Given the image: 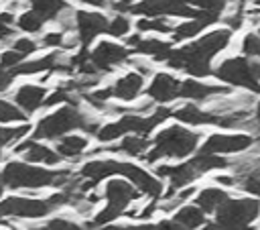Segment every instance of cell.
Here are the masks:
<instances>
[{"mask_svg": "<svg viewBox=\"0 0 260 230\" xmlns=\"http://www.w3.org/2000/svg\"><path fill=\"white\" fill-rule=\"evenodd\" d=\"M232 33V28H215L179 49H171L165 63L171 69L189 73L191 77H207L213 73L211 59L230 45Z\"/></svg>", "mask_w": 260, "mask_h": 230, "instance_id": "1", "label": "cell"}, {"mask_svg": "<svg viewBox=\"0 0 260 230\" xmlns=\"http://www.w3.org/2000/svg\"><path fill=\"white\" fill-rule=\"evenodd\" d=\"M75 128H81L87 134H98L100 114L95 110L85 112V110L77 108L75 104H63L61 108L43 116L37 122V126L32 130V136L39 138V140H55V138H61V136L69 134Z\"/></svg>", "mask_w": 260, "mask_h": 230, "instance_id": "2", "label": "cell"}, {"mask_svg": "<svg viewBox=\"0 0 260 230\" xmlns=\"http://www.w3.org/2000/svg\"><path fill=\"white\" fill-rule=\"evenodd\" d=\"M2 179L10 189H43V187H65L71 181L69 169H45L28 161H10L2 169Z\"/></svg>", "mask_w": 260, "mask_h": 230, "instance_id": "3", "label": "cell"}, {"mask_svg": "<svg viewBox=\"0 0 260 230\" xmlns=\"http://www.w3.org/2000/svg\"><path fill=\"white\" fill-rule=\"evenodd\" d=\"M199 132L189 130L185 126H167L154 136L152 147L144 155V161L156 163L158 159H185L195 153V149L199 147Z\"/></svg>", "mask_w": 260, "mask_h": 230, "instance_id": "4", "label": "cell"}, {"mask_svg": "<svg viewBox=\"0 0 260 230\" xmlns=\"http://www.w3.org/2000/svg\"><path fill=\"white\" fill-rule=\"evenodd\" d=\"M213 75L228 85L244 88L252 94L260 92V61L252 57H230L213 69Z\"/></svg>", "mask_w": 260, "mask_h": 230, "instance_id": "5", "label": "cell"}, {"mask_svg": "<svg viewBox=\"0 0 260 230\" xmlns=\"http://www.w3.org/2000/svg\"><path fill=\"white\" fill-rule=\"evenodd\" d=\"M260 218V202L256 197L228 199L215 212V222L223 230H250L252 222Z\"/></svg>", "mask_w": 260, "mask_h": 230, "instance_id": "6", "label": "cell"}, {"mask_svg": "<svg viewBox=\"0 0 260 230\" xmlns=\"http://www.w3.org/2000/svg\"><path fill=\"white\" fill-rule=\"evenodd\" d=\"M55 210L51 199H32L22 195H10L0 202V216L2 218H24V220H39L49 216Z\"/></svg>", "mask_w": 260, "mask_h": 230, "instance_id": "7", "label": "cell"}, {"mask_svg": "<svg viewBox=\"0 0 260 230\" xmlns=\"http://www.w3.org/2000/svg\"><path fill=\"white\" fill-rule=\"evenodd\" d=\"M130 51L132 49H128L120 43H114V41H98L93 45V49L89 51V59L102 73H110L116 67H120L122 63H128Z\"/></svg>", "mask_w": 260, "mask_h": 230, "instance_id": "8", "label": "cell"}, {"mask_svg": "<svg viewBox=\"0 0 260 230\" xmlns=\"http://www.w3.org/2000/svg\"><path fill=\"white\" fill-rule=\"evenodd\" d=\"M254 136L246 132H236V134H209L205 142L201 145L203 153H215V155H234V153H244L250 147H254Z\"/></svg>", "mask_w": 260, "mask_h": 230, "instance_id": "9", "label": "cell"}, {"mask_svg": "<svg viewBox=\"0 0 260 230\" xmlns=\"http://www.w3.org/2000/svg\"><path fill=\"white\" fill-rule=\"evenodd\" d=\"M118 175H122L128 181H132L144 195H148L152 199L162 197V183H160V179L154 177V175H150L140 165L130 163V161H120L118 163Z\"/></svg>", "mask_w": 260, "mask_h": 230, "instance_id": "10", "label": "cell"}, {"mask_svg": "<svg viewBox=\"0 0 260 230\" xmlns=\"http://www.w3.org/2000/svg\"><path fill=\"white\" fill-rule=\"evenodd\" d=\"M108 24H110V18L102 12L75 10V33L83 47L95 41L102 33H108Z\"/></svg>", "mask_w": 260, "mask_h": 230, "instance_id": "11", "label": "cell"}, {"mask_svg": "<svg viewBox=\"0 0 260 230\" xmlns=\"http://www.w3.org/2000/svg\"><path fill=\"white\" fill-rule=\"evenodd\" d=\"M179 92H181V79H177L173 73H167V71L154 73L152 81L146 88V96L156 104H169L177 100Z\"/></svg>", "mask_w": 260, "mask_h": 230, "instance_id": "12", "label": "cell"}, {"mask_svg": "<svg viewBox=\"0 0 260 230\" xmlns=\"http://www.w3.org/2000/svg\"><path fill=\"white\" fill-rule=\"evenodd\" d=\"M14 155H20L24 161L28 163H43V165H59V161L63 159L57 149H49L47 145L39 142V138H30V140H22L20 145H16L12 149Z\"/></svg>", "mask_w": 260, "mask_h": 230, "instance_id": "13", "label": "cell"}, {"mask_svg": "<svg viewBox=\"0 0 260 230\" xmlns=\"http://www.w3.org/2000/svg\"><path fill=\"white\" fill-rule=\"evenodd\" d=\"M230 94L228 85H219V83H205L199 81L197 77H189L181 81V92L179 98H185L189 102H207L215 96H225Z\"/></svg>", "mask_w": 260, "mask_h": 230, "instance_id": "14", "label": "cell"}, {"mask_svg": "<svg viewBox=\"0 0 260 230\" xmlns=\"http://www.w3.org/2000/svg\"><path fill=\"white\" fill-rule=\"evenodd\" d=\"M104 195H106V199H108L110 206H116V208H120V210H126V206H128L130 202L138 199V197L142 195V191H140L132 181H128L126 177H124V179L114 177V179H110V181L106 183Z\"/></svg>", "mask_w": 260, "mask_h": 230, "instance_id": "15", "label": "cell"}, {"mask_svg": "<svg viewBox=\"0 0 260 230\" xmlns=\"http://www.w3.org/2000/svg\"><path fill=\"white\" fill-rule=\"evenodd\" d=\"M126 45L136 51L138 55L142 57H152L154 61H165L169 51L173 49L169 41H162V39H154V37H142V33H134L126 39Z\"/></svg>", "mask_w": 260, "mask_h": 230, "instance_id": "16", "label": "cell"}, {"mask_svg": "<svg viewBox=\"0 0 260 230\" xmlns=\"http://www.w3.org/2000/svg\"><path fill=\"white\" fill-rule=\"evenodd\" d=\"M154 175L156 177H165L171 181L169 187L173 189H181V187H187L191 185L197 177H199V171L193 167L191 161H185V163H177V165H158L154 169Z\"/></svg>", "mask_w": 260, "mask_h": 230, "instance_id": "17", "label": "cell"}, {"mask_svg": "<svg viewBox=\"0 0 260 230\" xmlns=\"http://www.w3.org/2000/svg\"><path fill=\"white\" fill-rule=\"evenodd\" d=\"M173 116L179 122L187 124V126H207V124L217 126V122H219V114H215L211 110L199 108L197 102H187V104L175 108L173 110Z\"/></svg>", "mask_w": 260, "mask_h": 230, "instance_id": "18", "label": "cell"}, {"mask_svg": "<svg viewBox=\"0 0 260 230\" xmlns=\"http://www.w3.org/2000/svg\"><path fill=\"white\" fill-rule=\"evenodd\" d=\"M47 94L49 90L45 85H39V83H22L14 90L12 94V100L26 112V114H32L37 112L39 108H43L45 100H47Z\"/></svg>", "mask_w": 260, "mask_h": 230, "instance_id": "19", "label": "cell"}, {"mask_svg": "<svg viewBox=\"0 0 260 230\" xmlns=\"http://www.w3.org/2000/svg\"><path fill=\"white\" fill-rule=\"evenodd\" d=\"M112 90H114V98L120 100V102H134L142 90H144V75L138 73L136 69L120 75L114 83H112Z\"/></svg>", "mask_w": 260, "mask_h": 230, "instance_id": "20", "label": "cell"}, {"mask_svg": "<svg viewBox=\"0 0 260 230\" xmlns=\"http://www.w3.org/2000/svg\"><path fill=\"white\" fill-rule=\"evenodd\" d=\"M61 59H63L61 51H51V53L37 57V59H24L12 71H14V75H47V73L55 71V67L59 65Z\"/></svg>", "mask_w": 260, "mask_h": 230, "instance_id": "21", "label": "cell"}, {"mask_svg": "<svg viewBox=\"0 0 260 230\" xmlns=\"http://www.w3.org/2000/svg\"><path fill=\"white\" fill-rule=\"evenodd\" d=\"M118 163L120 161H116V159H91L79 169V175L83 179L100 183L102 179H106L110 175H118Z\"/></svg>", "mask_w": 260, "mask_h": 230, "instance_id": "22", "label": "cell"}, {"mask_svg": "<svg viewBox=\"0 0 260 230\" xmlns=\"http://www.w3.org/2000/svg\"><path fill=\"white\" fill-rule=\"evenodd\" d=\"M89 147V140L85 134H65L61 138H57V153L63 159H77L81 157Z\"/></svg>", "mask_w": 260, "mask_h": 230, "instance_id": "23", "label": "cell"}, {"mask_svg": "<svg viewBox=\"0 0 260 230\" xmlns=\"http://www.w3.org/2000/svg\"><path fill=\"white\" fill-rule=\"evenodd\" d=\"M150 147H152V140H148V136H144V134H126L116 145V151L120 155H126V157H144Z\"/></svg>", "mask_w": 260, "mask_h": 230, "instance_id": "24", "label": "cell"}, {"mask_svg": "<svg viewBox=\"0 0 260 230\" xmlns=\"http://www.w3.org/2000/svg\"><path fill=\"white\" fill-rule=\"evenodd\" d=\"M230 199L228 191L219 185V187H203L199 193H197V199L195 204L205 212V214H211V212H217L221 204H225Z\"/></svg>", "mask_w": 260, "mask_h": 230, "instance_id": "25", "label": "cell"}, {"mask_svg": "<svg viewBox=\"0 0 260 230\" xmlns=\"http://www.w3.org/2000/svg\"><path fill=\"white\" fill-rule=\"evenodd\" d=\"M217 20L213 18H187L185 22L177 24L173 28V41L175 43H181V41H189V39H195L203 28L215 24Z\"/></svg>", "mask_w": 260, "mask_h": 230, "instance_id": "26", "label": "cell"}, {"mask_svg": "<svg viewBox=\"0 0 260 230\" xmlns=\"http://www.w3.org/2000/svg\"><path fill=\"white\" fill-rule=\"evenodd\" d=\"M175 222L181 224L185 230H199L205 224V212L195 204V206H181L179 212L175 214Z\"/></svg>", "mask_w": 260, "mask_h": 230, "instance_id": "27", "label": "cell"}, {"mask_svg": "<svg viewBox=\"0 0 260 230\" xmlns=\"http://www.w3.org/2000/svg\"><path fill=\"white\" fill-rule=\"evenodd\" d=\"M193 163V167L199 171V175L203 173H209V171H215V169H225V167H232V163L228 159H223L221 155H215V153H199L195 155L193 159H189Z\"/></svg>", "mask_w": 260, "mask_h": 230, "instance_id": "28", "label": "cell"}, {"mask_svg": "<svg viewBox=\"0 0 260 230\" xmlns=\"http://www.w3.org/2000/svg\"><path fill=\"white\" fill-rule=\"evenodd\" d=\"M26 2H28V8L39 12L45 20H55L69 6L67 0H26Z\"/></svg>", "mask_w": 260, "mask_h": 230, "instance_id": "29", "label": "cell"}, {"mask_svg": "<svg viewBox=\"0 0 260 230\" xmlns=\"http://www.w3.org/2000/svg\"><path fill=\"white\" fill-rule=\"evenodd\" d=\"M175 24L171 22L169 16H142L136 20V31L138 33H173Z\"/></svg>", "mask_w": 260, "mask_h": 230, "instance_id": "30", "label": "cell"}, {"mask_svg": "<svg viewBox=\"0 0 260 230\" xmlns=\"http://www.w3.org/2000/svg\"><path fill=\"white\" fill-rule=\"evenodd\" d=\"M45 22H47V20H45L39 12H35L32 8H24V10L16 16V28L22 31V33H28V35L41 33L43 26H45Z\"/></svg>", "mask_w": 260, "mask_h": 230, "instance_id": "31", "label": "cell"}, {"mask_svg": "<svg viewBox=\"0 0 260 230\" xmlns=\"http://www.w3.org/2000/svg\"><path fill=\"white\" fill-rule=\"evenodd\" d=\"M26 116H28V114H26L16 102H8V100L0 98V124H16V122H24Z\"/></svg>", "mask_w": 260, "mask_h": 230, "instance_id": "32", "label": "cell"}, {"mask_svg": "<svg viewBox=\"0 0 260 230\" xmlns=\"http://www.w3.org/2000/svg\"><path fill=\"white\" fill-rule=\"evenodd\" d=\"M30 132V124H18V126H0V147H10L24 138Z\"/></svg>", "mask_w": 260, "mask_h": 230, "instance_id": "33", "label": "cell"}, {"mask_svg": "<svg viewBox=\"0 0 260 230\" xmlns=\"http://www.w3.org/2000/svg\"><path fill=\"white\" fill-rule=\"evenodd\" d=\"M130 28H132V20H130L126 14L118 12V14H114V16L110 18L108 35H112V37H126V35L130 33Z\"/></svg>", "mask_w": 260, "mask_h": 230, "instance_id": "34", "label": "cell"}, {"mask_svg": "<svg viewBox=\"0 0 260 230\" xmlns=\"http://www.w3.org/2000/svg\"><path fill=\"white\" fill-rule=\"evenodd\" d=\"M187 4H191L193 8H197V10H201V12L221 16V12H223L225 6H228V0H187Z\"/></svg>", "mask_w": 260, "mask_h": 230, "instance_id": "35", "label": "cell"}, {"mask_svg": "<svg viewBox=\"0 0 260 230\" xmlns=\"http://www.w3.org/2000/svg\"><path fill=\"white\" fill-rule=\"evenodd\" d=\"M65 37H67V33H63L61 28H57V31H47V33H43V37H41V47H45V49H63V45H65Z\"/></svg>", "mask_w": 260, "mask_h": 230, "instance_id": "36", "label": "cell"}, {"mask_svg": "<svg viewBox=\"0 0 260 230\" xmlns=\"http://www.w3.org/2000/svg\"><path fill=\"white\" fill-rule=\"evenodd\" d=\"M242 53L252 59L260 57V33H248L242 39Z\"/></svg>", "mask_w": 260, "mask_h": 230, "instance_id": "37", "label": "cell"}, {"mask_svg": "<svg viewBox=\"0 0 260 230\" xmlns=\"http://www.w3.org/2000/svg\"><path fill=\"white\" fill-rule=\"evenodd\" d=\"M39 47H41V43L35 41V39H30V37H16V39H12V49H16L24 57L37 53Z\"/></svg>", "mask_w": 260, "mask_h": 230, "instance_id": "38", "label": "cell"}, {"mask_svg": "<svg viewBox=\"0 0 260 230\" xmlns=\"http://www.w3.org/2000/svg\"><path fill=\"white\" fill-rule=\"evenodd\" d=\"M43 230H87L85 226H81V224H77V222H73V220H69V218H51L45 226H43Z\"/></svg>", "mask_w": 260, "mask_h": 230, "instance_id": "39", "label": "cell"}, {"mask_svg": "<svg viewBox=\"0 0 260 230\" xmlns=\"http://www.w3.org/2000/svg\"><path fill=\"white\" fill-rule=\"evenodd\" d=\"M24 59H26L24 55H20L16 49L10 47V49H6V51L0 53V67H4V69H14V67L20 65Z\"/></svg>", "mask_w": 260, "mask_h": 230, "instance_id": "40", "label": "cell"}, {"mask_svg": "<svg viewBox=\"0 0 260 230\" xmlns=\"http://www.w3.org/2000/svg\"><path fill=\"white\" fill-rule=\"evenodd\" d=\"M14 71L12 69H4V67H0V94L2 92H6V90H10V85L14 83Z\"/></svg>", "mask_w": 260, "mask_h": 230, "instance_id": "41", "label": "cell"}, {"mask_svg": "<svg viewBox=\"0 0 260 230\" xmlns=\"http://www.w3.org/2000/svg\"><path fill=\"white\" fill-rule=\"evenodd\" d=\"M128 63H130L138 73H142L144 77H146V75H152V67H150V63H146L144 59L134 57V59H128Z\"/></svg>", "mask_w": 260, "mask_h": 230, "instance_id": "42", "label": "cell"}, {"mask_svg": "<svg viewBox=\"0 0 260 230\" xmlns=\"http://www.w3.org/2000/svg\"><path fill=\"white\" fill-rule=\"evenodd\" d=\"M223 20H225L228 28H232V31H238V28L244 24V14H242V10H238V12H232L230 16H225Z\"/></svg>", "mask_w": 260, "mask_h": 230, "instance_id": "43", "label": "cell"}, {"mask_svg": "<svg viewBox=\"0 0 260 230\" xmlns=\"http://www.w3.org/2000/svg\"><path fill=\"white\" fill-rule=\"evenodd\" d=\"M213 181L217 185H221V187H236L238 185V175L236 173L234 175H215Z\"/></svg>", "mask_w": 260, "mask_h": 230, "instance_id": "44", "label": "cell"}, {"mask_svg": "<svg viewBox=\"0 0 260 230\" xmlns=\"http://www.w3.org/2000/svg\"><path fill=\"white\" fill-rule=\"evenodd\" d=\"M158 210V206H156V202H150L148 206H144L142 210H138V220H150L152 216H154V212Z\"/></svg>", "mask_w": 260, "mask_h": 230, "instance_id": "45", "label": "cell"}, {"mask_svg": "<svg viewBox=\"0 0 260 230\" xmlns=\"http://www.w3.org/2000/svg\"><path fill=\"white\" fill-rule=\"evenodd\" d=\"M83 6H91V8H110V0H77Z\"/></svg>", "mask_w": 260, "mask_h": 230, "instance_id": "46", "label": "cell"}, {"mask_svg": "<svg viewBox=\"0 0 260 230\" xmlns=\"http://www.w3.org/2000/svg\"><path fill=\"white\" fill-rule=\"evenodd\" d=\"M12 37H14V26H8V24H2L0 22V43L8 41Z\"/></svg>", "mask_w": 260, "mask_h": 230, "instance_id": "47", "label": "cell"}, {"mask_svg": "<svg viewBox=\"0 0 260 230\" xmlns=\"http://www.w3.org/2000/svg\"><path fill=\"white\" fill-rule=\"evenodd\" d=\"M132 2H134V0H114V2L110 4V8H114V10H124V12H128V10H130V6H132Z\"/></svg>", "mask_w": 260, "mask_h": 230, "instance_id": "48", "label": "cell"}, {"mask_svg": "<svg viewBox=\"0 0 260 230\" xmlns=\"http://www.w3.org/2000/svg\"><path fill=\"white\" fill-rule=\"evenodd\" d=\"M201 230H223L217 222H205L203 226H201Z\"/></svg>", "mask_w": 260, "mask_h": 230, "instance_id": "49", "label": "cell"}, {"mask_svg": "<svg viewBox=\"0 0 260 230\" xmlns=\"http://www.w3.org/2000/svg\"><path fill=\"white\" fill-rule=\"evenodd\" d=\"M254 120H256V124H258V128H260V102L256 104V110H254Z\"/></svg>", "mask_w": 260, "mask_h": 230, "instance_id": "50", "label": "cell"}, {"mask_svg": "<svg viewBox=\"0 0 260 230\" xmlns=\"http://www.w3.org/2000/svg\"><path fill=\"white\" fill-rule=\"evenodd\" d=\"M4 185H6V183H4V179H2V175H0V195H2V191H4Z\"/></svg>", "mask_w": 260, "mask_h": 230, "instance_id": "51", "label": "cell"}, {"mask_svg": "<svg viewBox=\"0 0 260 230\" xmlns=\"http://www.w3.org/2000/svg\"><path fill=\"white\" fill-rule=\"evenodd\" d=\"M2 149H4V147H0V161H2Z\"/></svg>", "mask_w": 260, "mask_h": 230, "instance_id": "52", "label": "cell"}]
</instances>
